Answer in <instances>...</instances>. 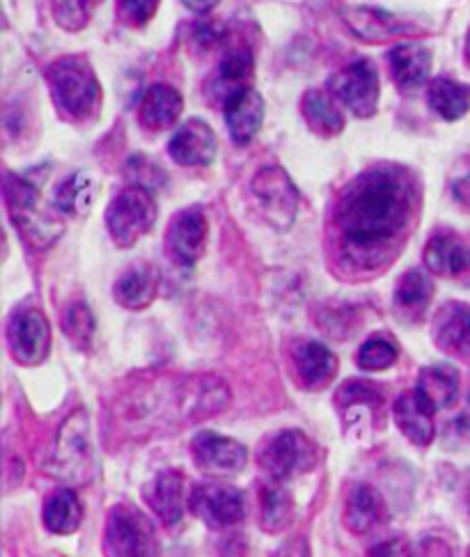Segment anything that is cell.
<instances>
[{"mask_svg": "<svg viewBox=\"0 0 470 557\" xmlns=\"http://www.w3.org/2000/svg\"><path fill=\"white\" fill-rule=\"evenodd\" d=\"M409 213V190L391 170L358 177L337 205V227L354 248L376 250L401 232Z\"/></svg>", "mask_w": 470, "mask_h": 557, "instance_id": "obj_1", "label": "cell"}, {"mask_svg": "<svg viewBox=\"0 0 470 557\" xmlns=\"http://www.w3.org/2000/svg\"><path fill=\"white\" fill-rule=\"evenodd\" d=\"M49 88L58 109L72 120H88L101 101L92 67L83 58H60L49 67Z\"/></svg>", "mask_w": 470, "mask_h": 557, "instance_id": "obj_2", "label": "cell"}, {"mask_svg": "<svg viewBox=\"0 0 470 557\" xmlns=\"http://www.w3.org/2000/svg\"><path fill=\"white\" fill-rule=\"evenodd\" d=\"M47 473L67 486H81L92 475V445L88 416L83 411L72 413L60 426L51 457L47 461Z\"/></svg>", "mask_w": 470, "mask_h": 557, "instance_id": "obj_3", "label": "cell"}, {"mask_svg": "<svg viewBox=\"0 0 470 557\" xmlns=\"http://www.w3.org/2000/svg\"><path fill=\"white\" fill-rule=\"evenodd\" d=\"M106 557H161L157 530L134 505H115L103 528Z\"/></svg>", "mask_w": 470, "mask_h": 557, "instance_id": "obj_4", "label": "cell"}, {"mask_svg": "<svg viewBox=\"0 0 470 557\" xmlns=\"http://www.w3.org/2000/svg\"><path fill=\"white\" fill-rule=\"evenodd\" d=\"M157 221V202L145 186H129L118 193L106 211V225L118 246H132Z\"/></svg>", "mask_w": 470, "mask_h": 557, "instance_id": "obj_5", "label": "cell"}, {"mask_svg": "<svg viewBox=\"0 0 470 557\" xmlns=\"http://www.w3.org/2000/svg\"><path fill=\"white\" fill-rule=\"evenodd\" d=\"M5 196L12 216L18 230L26 234V239L35 246L45 248L58 239L62 225L51 216V213L41 207L39 190L21 177L8 175L5 182Z\"/></svg>", "mask_w": 470, "mask_h": 557, "instance_id": "obj_6", "label": "cell"}, {"mask_svg": "<svg viewBox=\"0 0 470 557\" xmlns=\"http://www.w3.org/2000/svg\"><path fill=\"white\" fill-rule=\"evenodd\" d=\"M258 461L271 480L285 482L308 473L314 466V445L301 432H281L262 445Z\"/></svg>", "mask_w": 470, "mask_h": 557, "instance_id": "obj_7", "label": "cell"}, {"mask_svg": "<svg viewBox=\"0 0 470 557\" xmlns=\"http://www.w3.org/2000/svg\"><path fill=\"white\" fill-rule=\"evenodd\" d=\"M329 88L358 117H368L376 111L379 72L370 60H358L331 76Z\"/></svg>", "mask_w": 470, "mask_h": 557, "instance_id": "obj_8", "label": "cell"}, {"mask_svg": "<svg viewBox=\"0 0 470 557\" xmlns=\"http://www.w3.org/2000/svg\"><path fill=\"white\" fill-rule=\"evenodd\" d=\"M188 505L196 517L213 530L237 525L246 517L244 496L227 484H198L190 491Z\"/></svg>", "mask_w": 470, "mask_h": 557, "instance_id": "obj_9", "label": "cell"}, {"mask_svg": "<svg viewBox=\"0 0 470 557\" xmlns=\"http://www.w3.org/2000/svg\"><path fill=\"white\" fill-rule=\"evenodd\" d=\"M8 345L21 366H37L51 347V329L39 310H18L8 324Z\"/></svg>", "mask_w": 470, "mask_h": 557, "instance_id": "obj_10", "label": "cell"}, {"mask_svg": "<svg viewBox=\"0 0 470 557\" xmlns=\"http://www.w3.org/2000/svg\"><path fill=\"white\" fill-rule=\"evenodd\" d=\"M209 225L205 213L198 207H190L180 211L177 216L170 221L165 232V250L170 260L180 267L196 264L205 255Z\"/></svg>", "mask_w": 470, "mask_h": 557, "instance_id": "obj_11", "label": "cell"}, {"mask_svg": "<svg viewBox=\"0 0 470 557\" xmlns=\"http://www.w3.org/2000/svg\"><path fill=\"white\" fill-rule=\"evenodd\" d=\"M252 193L260 200L262 211L275 227H289L296 213L298 196L283 168H264L252 180Z\"/></svg>", "mask_w": 470, "mask_h": 557, "instance_id": "obj_12", "label": "cell"}, {"mask_svg": "<svg viewBox=\"0 0 470 557\" xmlns=\"http://www.w3.org/2000/svg\"><path fill=\"white\" fill-rule=\"evenodd\" d=\"M436 406L420 388L404 393L395 401V422L401 434L411 443L426 447L434 441L436 424H434Z\"/></svg>", "mask_w": 470, "mask_h": 557, "instance_id": "obj_13", "label": "cell"}, {"mask_svg": "<svg viewBox=\"0 0 470 557\" xmlns=\"http://www.w3.org/2000/svg\"><path fill=\"white\" fill-rule=\"evenodd\" d=\"M424 264L432 273L470 283V246L453 232H438L424 248Z\"/></svg>", "mask_w": 470, "mask_h": 557, "instance_id": "obj_14", "label": "cell"}, {"mask_svg": "<svg viewBox=\"0 0 470 557\" xmlns=\"http://www.w3.org/2000/svg\"><path fill=\"white\" fill-rule=\"evenodd\" d=\"M190 453L200 468L217 470V473H237L248 461L246 447L227 436L202 432L190 443Z\"/></svg>", "mask_w": 470, "mask_h": 557, "instance_id": "obj_15", "label": "cell"}, {"mask_svg": "<svg viewBox=\"0 0 470 557\" xmlns=\"http://www.w3.org/2000/svg\"><path fill=\"white\" fill-rule=\"evenodd\" d=\"M168 152L180 165H207L217 157V134L202 120H188L177 128L168 145Z\"/></svg>", "mask_w": 470, "mask_h": 557, "instance_id": "obj_16", "label": "cell"}, {"mask_svg": "<svg viewBox=\"0 0 470 557\" xmlns=\"http://www.w3.org/2000/svg\"><path fill=\"white\" fill-rule=\"evenodd\" d=\"M225 122L234 143L246 145L258 136L264 120V101L258 90L242 88L232 92L225 101Z\"/></svg>", "mask_w": 470, "mask_h": 557, "instance_id": "obj_17", "label": "cell"}, {"mask_svg": "<svg viewBox=\"0 0 470 557\" xmlns=\"http://www.w3.org/2000/svg\"><path fill=\"white\" fill-rule=\"evenodd\" d=\"M184 486L186 480L177 470H163L143 488V498L165 525L180 523L184 513Z\"/></svg>", "mask_w": 470, "mask_h": 557, "instance_id": "obj_18", "label": "cell"}, {"mask_svg": "<svg viewBox=\"0 0 470 557\" xmlns=\"http://www.w3.org/2000/svg\"><path fill=\"white\" fill-rule=\"evenodd\" d=\"M434 339L441 351L470 358V308L463 304H447L436 314Z\"/></svg>", "mask_w": 470, "mask_h": 557, "instance_id": "obj_19", "label": "cell"}, {"mask_svg": "<svg viewBox=\"0 0 470 557\" xmlns=\"http://www.w3.org/2000/svg\"><path fill=\"white\" fill-rule=\"evenodd\" d=\"M294 368L306 388H324L337 372L335 354L322 342H301L294 349Z\"/></svg>", "mask_w": 470, "mask_h": 557, "instance_id": "obj_20", "label": "cell"}, {"mask_svg": "<svg viewBox=\"0 0 470 557\" xmlns=\"http://www.w3.org/2000/svg\"><path fill=\"white\" fill-rule=\"evenodd\" d=\"M159 289V273L149 264H134L126 269L115 283V301L122 308L143 310L154 301Z\"/></svg>", "mask_w": 470, "mask_h": 557, "instance_id": "obj_21", "label": "cell"}, {"mask_svg": "<svg viewBox=\"0 0 470 557\" xmlns=\"http://www.w3.org/2000/svg\"><path fill=\"white\" fill-rule=\"evenodd\" d=\"M184 109L182 95L170 85H152L140 101V124L149 132H163L173 126Z\"/></svg>", "mask_w": 470, "mask_h": 557, "instance_id": "obj_22", "label": "cell"}, {"mask_svg": "<svg viewBox=\"0 0 470 557\" xmlns=\"http://www.w3.org/2000/svg\"><path fill=\"white\" fill-rule=\"evenodd\" d=\"M383 519H386V503L379 496V491L368 484L354 486L345 509L347 528L356 534H366L374 530Z\"/></svg>", "mask_w": 470, "mask_h": 557, "instance_id": "obj_23", "label": "cell"}, {"mask_svg": "<svg viewBox=\"0 0 470 557\" xmlns=\"http://www.w3.org/2000/svg\"><path fill=\"white\" fill-rule=\"evenodd\" d=\"M388 67L399 88L411 90L430 76L432 53L420 45H399L388 53Z\"/></svg>", "mask_w": 470, "mask_h": 557, "instance_id": "obj_24", "label": "cell"}, {"mask_svg": "<svg viewBox=\"0 0 470 557\" xmlns=\"http://www.w3.org/2000/svg\"><path fill=\"white\" fill-rule=\"evenodd\" d=\"M434 296V285L422 271H409L399 277L395 289V308L404 319H418L424 314Z\"/></svg>", "mask_w": 470, "mask_h": 557, "instance_id": "obj_25", "label": "cell"}, {"mask_svg": "<svg viewBox=\"0 0 470 557\" xmlns=\"http://www.w3.org/2000/svg\"><path fill=\"white\" fill-rule=\"evenodd\" d=\"M97 193H99V182L95 175L76 173L58 186L55 207L62 213H74V216H81V213L90 211Z\"/></svg>", "mask_w": 470, "mask_h": 557, "instance_id": "obj_26", "label": "cell"}, {"mask_svg": "<svg viewBox=\"0 0 470 557\" xmlns=\"http://www.w3.org/2000/svg\"><path fill=\"white\" fill-rule=\"evenodd\" d=\"M83 521L78 496L72 488H58L45 503V525L55 534H72Z\"/></svg>", "mask_w": 470, "mask_h": 557, "instance_id": "obj_27", "label": "cell"}, {"mask_svg": "<svg viewBox=\"0 0 470 557\" xmlns=\"http://www.w3.org/2000/svg\"><path fill=\"white\" fill-rule=\"evenodd\" d=\"M430 106L443 120H459L470 109V88L453 78H436L430 85Z\"/></svg>", "mask_w": 470, "mask_h": 557, "instance_id": "obj_28", "label": "cell"}, {"mask_svg": "<svg viewBox=\"0 0 470 557\" xmlns=\"http://www.w3.org/2000/svg\"><path fill=\"white\" fill-rule=\"evenodd\" d=\"M304 115L314 132L322 136H335L345 126L339 109H335V103L322 90H312L304 97Z\"/></svg>", "mask_w": 470, "mask_h": 557, "instance_id": "obj_29", "label": "cell"}, {"mask_svg": "<svg viewBox=\"0 0 470 557\" xmlns=\"http://www.w3.org/2000/svg\"><path fill=\"white\" fill-rule=\"evenodd\" d=\"M260 503H262V525L267 532H281L292 523L294 500L287 488L277 484H264Z\"/></svg>", "mask_w": 470, "mask_h": 557, "instance_id": "obj_30", "label": "cell"}, {"mask_svg": "<svg viewBox=\"0 0 470 557\" xmlns=\"http://www.w3.org/2000/svg\"><path fill=\"white\" fill-rule=\"evenodd\" d=\"M418 388L434 401L436 409H447L457 401L459 376L450 368H426L420 372Z\"/></svg>", "mask_w": 470, "mask_h": 557, "instance_id": "obj_31", "label": "cell"}, {"mask_svg": "<svg viewBox=\"0 0 470 557\" xmlns=\"http://www.w3.org/2000/svg\"><path fill=\"white\" fill-rule=\"evenodd\" d=\"M347 21L362 37H391L401 30L395 16L383 14L379 10H351L347 12Z\"/></svg>", "mask_w": 470, "mask_h": 557, "instance_id": "obj_32", "label": "cell"}, {"mask_svg": "<svg viewBox=\"0 0 470 557\" xmlns=\"http://www.w3.org/2000/svg\"><path fill=\"white\" fill-rule=\"evenodd\" d=\"M397 360V347L388 337H372L368 339L366 345L358 349L356 362L360 370L366 372H381V370H388L391 366H395Z\"/></svg>", "mask_w": 470, "mask_h": 557, "instance_id": "obj_33", "label": "cell"}, {"mask_svg": "<svg viewBox=\"0 0 470 557\" xmlns=\"http://www.w3.org/2000/svg\"><path fill=\"white\" fill-rule=\"evenodd\" d=\"M252 74V55L248 51H234L230 53L219 67V85H223L225 97L223 101L244 88V81H248Z\"/></svg>", "mask_w": 470, "mask_h": 557, "instance_id": "obj_34", "label": "cell"}, {"mask_svg": "<svg viewBox=\"0 0 470 557\" xmlns=\"http://www.w3.org/2000/svg\"><path fill=\"white\" fill-rule=\"evenodd\" d=\"M101 0H53V16L65 30H81Z\"/></svg>", "mask_w": 470, "mask_h": 557, "instance_id": "obj_35", "label": "cell"}, {"mask_svg": "<svg viewBox=\"0 0 470 557\" xmlns=\"http://www.w3.org/2000/svg\"><path fill=\"white\" fill-rule=\"evenodd\" d=\"M62 329H65L67 337L76 342L78 347H88L95 335V317L88 310V306L74 304L62 319Z\"/></svg>", "mask_w": 470, "mask_h": 557, "instance_id": "obj_36", "label": "cell"}, {"mask_svg": "<svg viewBox=\"0 0 470 557\" xmlns=\"http://www.w3.org/2000/svg\"><path fill=\"white\" fill-rule=\"evenodd\" d=\"M157 8L159 0H118V16L122 18V24L140 28L154 16Z\"/></svg>", "mask_w": 470, "mask_h": 557, "instance_id": "obj_37", "label": "cell"}, {"mask_svg": "<svg viewBox=\"0 0 470 557\" xmlns=\"http://www.w3.org/2000/svg\"><path fill=\"white\" fill-rule=\"evenodd\" d=\"M368 557H409V546L404 544V540L381 542L368 550Z\"/></svg>", "mask_w": 470, "mask_h": 557, "instance_id": "obj_38", "label": "cell"}, {"mask_svg": "<svg viewBox=\"0 0 470 557\" xmlns=\"http://www.w3.org/2000/svg\"><path fill=\"white\" fill-rule=\"evenodd\" d=\"M409 557H453L450 546H447L443 540H424Z\"/></svg>", "mask_w": 470, "mask_h": 557, "instance_id": "obj_39", "label": "cell"}, {"mask_svg": "<svg viewBox=\"0 0 470 557\" xmlns=\"http://www.w3.org/2000/svg\"><path fill=\"white\" fill-rule=\"evenodd\" d=\"M273 557H310V548L304 537H296L285 542Z\"/></svg>", "mask_w": 470, "mask_h": 557, "instance_id": "obj_40", "label": "cell"}, {"mask_svg": "<svg viewBox=\"0 0 470 557\" xmlns=\"http://www.w3.org/2000/svg\"><path fill=\"white\" fill-rule=\"evenodd\" d=\"M453 193H455V198H457L461 205H468V207H470V165L463 170V175H459V177L453 182Z\"/></svg>", "mask_w": 470, "mask_h": 557, "instance_id": "obj_41", "label": "cell"}, {"mask_svg": "<svg viewBox=\"0 0 470 557\" xmlns=\"http://www.w3.org/2000/svg\"><path fill=\"white\" fill-rule=\"evenodd\" d=\"M182 3H184L188 10H194V12L205 14V12H209V10L217 8V5L221 3V0H182Z\"/></svg>", "mask_w": 470, "mask_h": 557, "instance_id": "obj_42", "label": "cell"}, {"mask_svg": "<svg viewBox=\"0 0 470 557\" xmlns=\"http://www.w3.org/2000/svg\"><path fill=\"white\" fill-rule=\"evenodd\" d=\"M466 60H468V64H470V35H468V39H466Z\"/></svg>", "mask_w": 470, "mask_h": 557, "instance_id": "obj_43", "label": "cell"}, {"mask_svg": "<svg viewBox=\"0 0 470 557\" xmlns=\"http://www.w3.org/2000/svg\"><path fill=\"white\" fill-rule=\"evenodd\" d=\"M468 507H470V488H468Z\"/></svg>", "mask_w": 470, "mask_h": 557, "instance_id": "obj_44", "label": "cell"}, {"mask_svg": "<svg viewBox=\"0 0 470 557\" xmlns=\"http://www.w3.org/2000/svg\"><path fill=\"white\" fill-rule=\"evenodd\" d=\"M468 557H470V553H468Z\"/></svg>", "mask_w": 470, "mask_h": 557, "instance_id": "obj_45", "label": "cell"}]
</instances>
